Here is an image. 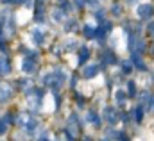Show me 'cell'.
I'll return each instance as SVG.
<instances>
[{
  "label": "cell",
  "instance_id": "obj_1",
  "mask_svg": "<svg viewBox=\"0 0 154 141\" xmlns=\"http://www.w3.org/2000/svg\"><path fill=\"white\" fill-rule=\"evenodd\" d=\"M16 122H18V125H22L25 130H29V132H32L36 127H38V122L31 116V114H27V112H23V114H20L18 118H16Z\"/></svg>",
  "mask_w": 154,
  "mask_h": 141
},
{
  "label": "cell",
  "instance_id": "obj_14",
  "mask_svg": "<svg viewBox=\"0 0 154 141\" xmlns=\"http://www.w3.org/2000/svg\"><path fill=\"white\" fill-rule=\"evenodd\" d=\"M39 141H48V140H47V138H43V140H41V138H39Z\"/></svg>",
  "mask_w": 154,
  "mask_h": 141
},
{
  "label": "cell",
  "instance_id": "obj_11",
  "mask_svg": "<svg viewBox=\"0 0 154 141\" xmlns=\"http://www.w3.org/2000/svg\"><path fill=\"white\" fill-rule=\"evenodd\" d=\"M84 34L86 36H93V27H91V25H84Z\"/></svg>",
  "mask_w": 154,
  "mask_h": 141
},
{
  "label": "cell",
  "instance_id": "obj_4",
  "mask_svg": "<svg viewBox=\"0 0 154 141\" xmlns=\"http://www.w3.org/2000/svg\"><path fill=\"white\" fill-rule=\"evenodd\" d=\"M9 71H11V64L7 61V57L0 56V75H7Z\"/></svg>",
  "mask_w": 154,
  "mask_h": 141
},
{
  "label": "cell",
  "instance_id": "obj_5",
  "mask_svg": "<svg viewBox=\"0 0 154 141\" xmlns=\"http://www.w3.org/2000/svg\"><path fill=\"white\" fill-rule=\"evenodd\" d=\"M97 70H99L97 64H90V66H86V68L82 70L84 79H91V77H95V75H97Z\"/></svg>",
  "mask_w": 154,
  "mask_h": 141
},
{
  "label": "cell",
  "instance_id": "obj_13",
  "mask_svg": "<svg viewBox=\"0 0 154 141\" xmlns=\"http://www.w3.org/2000/svg\"><path fill=\"white\" fill-rule=\"evenodd\" d=\"M75 5H79V7H82V5H84V0H75Z\"/></svg>",
  "mask_w": 154,
  "mask_h": 141
},
{
  "label": "cell",
  "instance_id": "obj_12",
  "mask_svg": "<svg viewBox=\"0 0 154 141\" xmlns=\"http://www.w3.org/2000/svg\"><path fill=\"white\" fill-rule=\"evenodd\" d=\"M59 4L63 5V9H65V11H68V9H70V2H68V0H59Z\"/></svg>",
  "mask_w": 154,
  "mask_h": 141
},
{
  "label": "cell",
  "instance_id": "obj_3",
  "mask_svg": "<svg viewBox=\"0 0 154 141\" xmlns=\"http://www.w3.org/2000/svg\"><path fill=\"white\" fill-rule=\"evenodd\" d=\"M34 70H36V63L32 61V59H23V63H22V71L23 73H34Z\"/></svg>",
  "mask_w": 154,
  "mask_h": 141
},
{
  "label": "cell",
  "instance_id": "obj_9",
  "mask_svg": "<svg viewBox=\"0 0 154 141\" xmlns=\"http://www.w3.org/2000/svg\"><path fill=\"white\" fill-rule=\"evenodd\" d=\"M88 56H90L88 48H82V50H81V56H79V63H84V61L88 59Z\"/></svg>",
  "mask_w": 154,
  "mask_h": 141
},
{
  "label": "cell",
  "instance_id": "obj_2",
  "mask_svg": "<svg viewBox=\"0 0 154 141\" xmlns=\"http://www.w3.org/2000/svg\"><path fill=\"white\" fill-rule=\"evenodd\" d=\"M13 97V88L7 82H0V102H7Z\"/></svg>",
  "mask_w": 154,
  "mask_h": 141
},
{
  "label": "cell",
  "instance_id": "obj_7",
  "mask_svg": "<svg viewBox=\"0 0 154 141\" xmlns=\"http://www.w3.org/2000/svg\"><path fill=\"white\" fill-rule=\"evenodd\" d=\"M52 18H54V20H57V22H61V20L65 18V13H63L61 9H54V13H52Z\"/></svg>",
  "mask_w": 154,
  "mask_h": 141
},
{
  "label": "cell",
  "instance_id": "obj_8",
  "mask_svg": "<svg viewBox=\"0 0 154 141\" xmlns=\"http://www.w3.org/2000/svg\"><path fill=\"white\" fill-rule=\"evenodd\" d=\"M88 120H90L93 125H99V123H100V118H99L95 112H88Z\"/></svg>",
  "mask_w": 154,
  "mask_h": 141
},
{
  "label": "cell",
  "instance_id": "obj_10",
  "mask_svg": "<svg viewBox=\"0 0 154 141\" xmlns=\"http://www.w3.org/2000/svg\"><path fill=\"white\" fill-rule=\"evenodd\" d=\"M7 130V122H5V118H0V134H4Z\"/></svg>",
  "mask_w": 154,
  "mask_h": 141
},
{
  "label": "cell",
  "instance_id": "obj_6",
  "mask_svg": "<svg viewBox=\"0 0 154 141\" xmlns=\"http://www.w3.org/2000/svg\"><path fill=\"white\" fill-rule=\"evenodd\" d=\"M43 39H45L43 32H41L39 29H36V31H34V41H36V45H41V43H43Z\"/></svg>",
  "mask_w": 154,
  "mask_h": 141
}]
</instances>
